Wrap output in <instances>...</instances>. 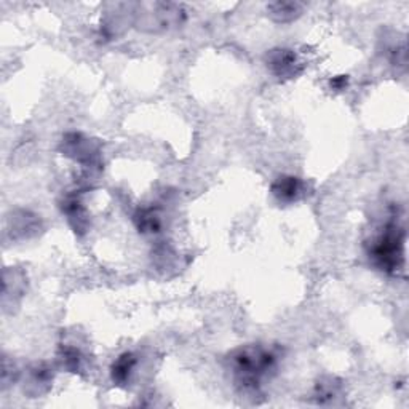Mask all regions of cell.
Segmentation results:
<instances>
[{"mask_svg":"<svg viewBox=\"0 0 409 409\" xmlns=\"http://www.w3.org/2000/svg\"><path fill=\"white\" fill-rule=\"evenodd\" d=\"M277 365L278 353L261 344L240 347L227 356V368L233 382L247 394H258L267 379L275 372Z\"/></svg>","mask_w":409,"mask_h":409,"instance_id":"6da1fadb","label":"cell"},{"mask_svg":"<svg viewBox=\"0 0 409 409\" xmlns=\"http://www.w3.org/2000/svg\"><path fill=\"white\" fill-rule=\"evenodd\" d=\"M405 227L400 224L396 216H391L366 243L368 258L381 272L396 275L405 271Z\"/></svg>","mask_w":409,"mask_h":409,"instance_id":"7a4b0ae2","label":"cell"},{"mask_svg":"<svg viewBox=\"0 0 409 409\" xmlns=\"http://www.w3.org/2000/svg\"><path fill=\"white\" fill-rule=\"evenodd\" d=\"M63 155L86 169L101 168V145L82 133H67L61 141Z\"/></svg>","mask_w":409,"mask_h":409,"instance_id":"3957f363","label":"cell"},{"mask_svg":"<svg viewBox=\"0 0 409 409\" xmlns=\"http://www.w3.org/2000/svg\"><path fill=\"white\" fill-rule=\"evenodd\" d=\"M266 64L275 77L294 79L302 72L304 64L293 50L273 48L266 55Z\"/></svg>","mask_w":409,"mask_h":409,"instance_id":"277c9868","label":"cell"},{"mask_svg":"<svg viewBox=\"0 0 409 409\" xmlns=\"http://www.w3.org/2000/svg\"><path fill=\"white\" fill-rule=\"evenodd\" d=\"M63 213L66 214V218L69 221V224L74 229L75 233H85L89 229V213H86V208L84 207V203L79 198V195L71 194L66 195V198L63 200L61 204Z\"/></svg>","mask_w":409,"mask_h":409,"instance_id":"5b68a950","label":"cell"},{"mask_svg":"<svg viewBox=\"0 0 409 409\" xmlns=\"http://www.w3.org/2000/svg\"><path fill=\"white\" fill-rule=\"evenodd\" d=\"M272 195L282 203L297 202L302 195L304 186L302 181L296 176H280L271 187Z\"/></svg>","mask_w":409,"mask_h":409,"instance_id":"8992f818","label":"cell"},{"mask_svg":"<svg viewBox=\"0 0 409 409\" xmlns=\"http://www.w3.org/2000/svg\"><path fill=\"white\" fill-rule=\"evenodd\" d=\"M51 381H53V376H51V370L45 365H37L31 371V379H29L27 389L26 391L29 395H32V398L46 394L50 390Z\"/></svg>","mask_w":409,"mask_h":409,"instance_id":"52a82bcc","label":"cell"},{"mask_svg":"<svg viewBox=\"0 0 409 409\" xmlns=\"http://www.w3.org/2000/svg\"><path fill=\"white\" fill-rule=\"evenodd\" d=\"M136 366V356L130 352L122 353L119 358L114 361L112 368H110V377L112 382L117 385H126L130 382V376Z\"/></svg>","mask_w":409,"mask_h":409,"instance_id":"ba28073f","label":"cell"},{"mask_svg":"<svg viewBox=\"0 0 409 409\" xmlns=\"http://www.w3.org/2000/svg\"><path fill=\"white\" fill-rule=\"evenodd\" d=\"M342 384L336 377H325L317 382L313 390V400L318 405H330L341 395Z\"/></svg>","mask_w":409,"mask_h":409,"instance_id":"9c48e42d","label":"cell"},{"mask_svg":"<svg viewBox=\"0 0 409 409\" xmlns=\"http://www.w3.org/2000/svg\"><path fill=\"white\" fill-rule=\"evenodd\" d=\"M268 16L275 22H291L297 20L302 13V5L296 2H275L267 7Z\"/></svg>","mask_w":409,"mask_h":409,"instance_id":"30bf717a","label":"cell"},{"mask_svg":"<svg viewBox=\"0 0 409 409\" xmlns=\"http://www.w3.org/2000/svg\"><path fill=\"white\" fill-rule=\"evenodd\" d=\"M134 224H136L139 232L157 233L162 229L160 213L154 208L138 209V213L134 214Z\"/></svg>","mask_w":409,"mask_h":409,"instance_id":"8fae6325","label":"cell"},{"mask_svg":"<svg viewBox=\"0 0 409 409\" xmlns=\"http://www.w3.org/2000/svg\"><path fill=\"white\" fill-rule=\"evenodd\" d=\"M13 233H20V235L25 237H31L36 235L37 231H40V219L36 214L29 213V212H21L20 216L15 214L13 218Z\"/></svg>","mask_w":409,"mask_h":409,"instance_id":"7c38bea8","label":"cell"},{"mask_svg":"<svg viewBox=\"0 0 409 409\" xmlns=\"http://www.w3.org/2000/svg\"><path fill=\"white\" fill-rule=\"evenodd\" d=\"M60 361L64 370L77 372L82 365V355L77 349L74 347H63L60 352Z\"/></svg>","mask_w":409,"mask_h":409,"instance_id":"4fadbf2b","label":"cell"},{"mask_svg":"<svg viewBox=\"0 0 409 409\" xmlns=\"http://www.w3.org/2000/svg\"><path fill=\"white\" fill-rule=\"evenodd\" d=\"M331 89L332 90H336V91H342V90H346L347 89V85H349V77L347 75H337V77L332 79L331 82Z\"/></svg>","mask_w":409,"mask_h":409,"instance_id":"5bb4252c","label":"cell"}]
</instances>
